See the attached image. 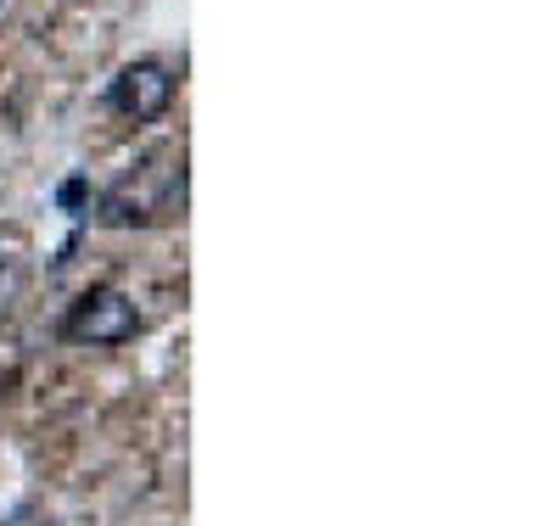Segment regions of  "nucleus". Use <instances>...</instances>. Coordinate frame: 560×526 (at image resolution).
<instances>
[{"label":"nucleus","instance_id":"nucleus-1","mask_svg":"<svg viewBox=\"0 0 560 526\" xmlns=\"http://www.w3.org/2000/svg\"><path fill=\"white\" fill-rule=\"evenodd\" d=\"M174 208H185V152L163 147V152H152L135 174H124L102 197V224H113V230L158 224Z\"/></svg>","mask_w":560,"mask_h":526},{"label":"nucleus","instance_id":"nucleus-2","mask_svg":"<svg viewBox=\"0 0 560 526\" xmlns=\"http://www.w3.org/2000/svg\"><path fill=\"white\" fill-rule=\"evenodd\" d=\"M140 330V308L135 297H124L118 285H96L73 303V314L62 319V337L79 342V348H118Z\"/></svg>","mask_w":560,"mask_h":526},{"label":"nucleus","instance_id":"nucleus-3","mask_svg":"<svg viewBox=\"0 0 560 526\" xmlns=\"http://www.w3.org/2000/svg\"><path fill=\"white\" fill-rule=\"evenodd\" d=\"M168 102H174V73H168V62H158V57H135V62H124L118 79L107 84V107L124 113V118H135V124L163 118Z\"/></svg>","mask_w":560,"mask_h":526},{"label":"nucleus","instance_id":"nucleus-4","mask_svg":"<svg viewBox=\"0 0 560 526\" xmlns=\"http://www.w3.org/2000/svg\"><path fill=\"white\" fill-rule=\"evenodd\" d=\"M79 202H84V179H68L62 185V208H79Z\"/></svg>","mask_w":560,"mask_h":526}]
</instances>
